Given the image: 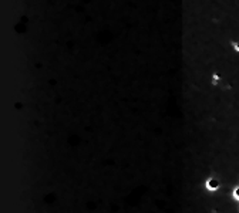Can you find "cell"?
<instances>
[{
    "instance_id": "cell-1",
    "label": "cell",
    "mask_w": 239,
    "mask_h": 213,
    "mask_svg": "<svg viewBox=\"0 0 239 213\" xmlns=\"http://www.w3.org/2000/svg\"><path fill=\"white\" fill-rule=\"evenodd\" d=\"M206 188L211 189V190H215V189H218V182L213 180V179H209L208 182H206Z\"/></svg>"
}]
</instances>
